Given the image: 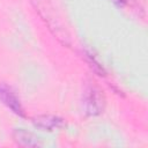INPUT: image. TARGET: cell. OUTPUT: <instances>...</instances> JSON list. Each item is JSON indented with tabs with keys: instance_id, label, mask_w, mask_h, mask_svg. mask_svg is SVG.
Returning <instances> with one entry per match:
<instances>
[{
	"instance_id": "obj_1",
	"label": "cell",
	"mask_w": 148,
	"mask_h": 148,
	"mask_svg": "<svg viewBox=\"0 0 148 148\" xmlns=\"http://www.w3.org/2000/svg\"><path fill=\"white\" fill-rule=\"evenodd\" d=\"M84 110L89 116L99 114L103 110V97L98 89L89 87L84 92Z\"/></svg>"
},
{
	"instance_id": "obj_2",
	"label": "cell",
	"mask_w": 148,
	"mask_h": 148,
	"mask_svg": "<svg viewBox=\"0 0 148 148\" xmlns=\"http://www.w3.org/2000/svg\"><path fill=\"white\" fill-rule=\"evenodd\" d=\"M0 99L7 105V108H9L14 113L24 117V110L21 105L20 99L16 97V95L5 84L0 83Z\"/></svg>"
},
{
	"instance_id": "obj_3",
	"label": "cell",
	"mask_w": 148,
	"mask_h": 148,
	"mask_svg": "<svg viewBox=\"0 0 148 148\" xmlns=\"http://www.w3.org/2000/svg\"><path fill=\"white\" fill-rule=\"evenodd\" d=\"M34 125L43 131H56L59 130L64 126V120L57 116H51V114H40L34 118L32 120Z\"/></svg>"
},
{
	"instance_id": "obj_4",
	"label": "cell",
	"mask_w": 148,
	"mask_h": 148,
	"mask_svg": "<svg viewBox=\"0 0 148 148\" xmlns=\"http://www.w3.org/2000/svg\"><path fill=\"white\" fill-rule=\"evenodd\" d=\"M13 138L16 143L24 147H37L39 146V140L31 132L24 128H16L13 132Z\"/></svg>"
},
{
	"instance_id": "obj_5",
	"label": "cell",
	"mask_w": 148,
	"mask_h": 148,
	"mask_svg": "<svg viewBox=\"0 0 148 148\" xmlns=\"http://www.w3.org/2000/svg\"><path fill=\"white\" fill-rule=\"evenodd\" d=\"M114 1H117V2H118V3H123V2H124V1H125V0H114Z\"/></svg>"
}]
</instances>
